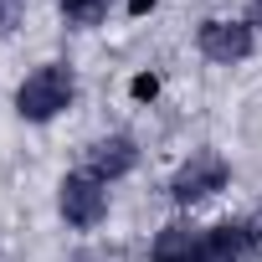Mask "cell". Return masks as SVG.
Instances as JSON below:
<instances>
[{"instance_id":"obj_1","label":"cell","mask_w":262,"mask_h":262,"mask_svg":"<svg viewBox=\"0 0 262 262\" xmlns=\"http://www.w3.org/2000/svg\"><path fill=\"white\" fill-rule=\"evenodd\" d=\"M72 103H77V72H72L67 62H41V67H31V72L21 77V88H16V113H21L26 123H52V118H62Z\"/></svg>"},{"instance_id":"obj_2","label":"cell","mask_w":262,"mask_h":262,"mask_svg":"<svg viewBox=\"0 0 262 262\" xmlns=\"http://www.w3.org/2000/svg\"><path fill=\"white\" fill-rule=\"evenodd\" d=\"M226 185H231L226 155H221V149H195L190 160L175 165V175H170V201L190 211V206H206L211 195H221Z\"/></svg>"},{"instance_id":"obj_3","label":"cell","mask_w":262,"mask_h":262,"mask_svg":"<svg viewBox=\"0 0 262 262\" xmlns=\"http://www.w3.org/2000/svg\"><path fill=\"white\" fill-rule=\"evenodd\" d=\"M57 211H62V221L72 231H93V226L108 221V185L88 170H72L57 185Z\"/></svg>"},{"instance_id":"obj_4","label":"cell","mask_w":262,"mask_h":262,"mask_svg":"<svg viewBox=\"0 0 262 262\" xmlns=\"http://www.w3.org/2000/svg\"><path fill=\"white\" fill-rule=\"evenodd\" d=\"M195 52L216 67H236L257 52V31L247 21H231V16H206L195 26Z\"/></svg>"},{"instance_id":"obj_5","label":"cell","mask_w":262,"mask_h":262,"mask_svg":"<svg viewBox=\"0 0 262 262\" xmlns=\"http://www.w3.org/2000/svg\"><path fill=\"white\" fill-rule=\"evenodd\" d=\"M82 170L98 175L103 185H113V180H123V175H134V170H139V139H134V134H103V139H93Z\"/></svg>"},{"instance_id":"obj_6","label":"cell","mask_w":262,"mask_h":262,"mask_svg":"<svg viewBox=\"0 0 262 262\" xmlns=\"http://www.w3.org/2000/svg\"><path fill=\"white\" fill-rule=\"evenodd\" d=\"M149 262H211V247H206V226L195 221H170L155 231V247H149Z\"/></svg>"},{"instance_id":"obj_7","label":"cell","mask_w":262,"mask_h":262,"mask_svg":"<svg viewBox=\"0 0 262 262\" xmlns=\"http://www.w3.org/2000/svg\"><path fill=\"white\" fill-rule=\"evenodd\" d=\"M206 247H211V262H252L262 236L252 221H216L206 226Z\"/></svg>"},{"instance_id":"obj_8","label":"cell","mask_w":262,"mask_h":262,"mask_svg":"<svg viewBox=\"0 0 262 262\" xmlns=\"http://www.w3.org/2000/svg\"><path fill=\"white\" fill-rule=\"evenodd\" d=\"M57 16L72 31H93V26L108 21V0H57Z\"/></svg>"},{"instance_id":"obj_9","label":"cell","mask_w":262,"mask_h":262,"mask_svg":"<svg viewBox=\"0 0 262 262\" xmlns=\"http://www.w3.org/2000/svg\"><path fill=\"white\" fill-rule=\"evenodd\" d=\"M155 93H160V77H149V72L134 77V98H155Z\"/></svg>"},{"instance_id":"obj_10","label":"cell","mask_w":262,"mask_h":262,"mask_svg":"<svg viewBox=\"0 0 262 262\" xmlns=\"http://www.w3.org/2000/svg\"><path fill=\"white\" fill-rule=\"evenodd\" d=\"M252 31H262V0H247V16H242Z\"/></svg>"},{"instance_id":"obj_11","label":"cell","mask_w":262,"mask_h":262,"mask_svg":"<svg viewBox=\"0 0 262 262\" xmlns=\"http://www.w3.org/2000/svg\"><path fill=\"white\" fill-rule=\"evenodd\" d=\"M252 226H257V236H262V206H257V216H252Z\"/></svg>"}]
</instances>
